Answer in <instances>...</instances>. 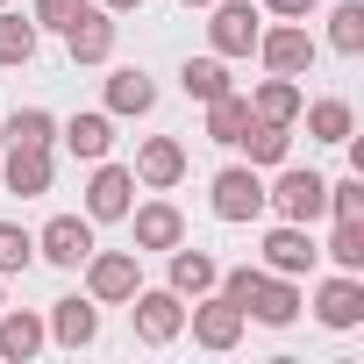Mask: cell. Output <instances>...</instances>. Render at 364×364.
<instances>
[{
	"instance_id": "cell-1",
	"label": "cell",
	"mask_w": 364,
	"mask_h": 364,
	"mask_svg": "<svg viewBox=\"0 0 364 364\" xmlns=\"http://www.w3.org/2000/svg\"><path fill=\"white\" fill-rule=\"evenodd\" d=\"M264 200H279V215H286V222H314V215L328 208V178H314V171H286Z\"/></svg>"
},
{
	"instance_id": "cell-2",
	"label": "cell",
	"mask_w": 364,
	"mask_h": 364,
	"mask_svg": "<svg viewBox=\"0 0 364 364\" xmlns=\"http://www.w3.org/2000/svg\"><path fill=\"white\" fill-rule=\"evenodd\" d=\"M215 215H222V222H250V215H264V186H257V171L229 164V171L215 178Z\"/></svg>"
},
{
	"instance_id": "cell-3",
	"label": "cell",
	"mask_w": 364,
	"mask_h": 364,
	"mask_svg": "<svg viewBox=\"0 0 364 364\" xmlns=\"http://www.w3.org/2000/svg\"><path fill=\"white\" fill-rule=\"evenodd\" d=\"M129 300H136V336H143V343H171L178 328H186V307H178V293H143V286H136Z\"/></svg>"
},
{
	"instance_id": "cell-4",
	"label": "cell",
	"mask_w": 364,
	"mask_h": 364,
	"mask_svg": "<svg viewBox=\"0 0 364 364\" xmlns=\"http://www.w3.org/2000/svg\"><path fill=\"white\" fill-rule=\"evenodd\" d=\"M208 36H215L222 58H243V50L257 43V8H250V0H222L215 22H208Z\"/></svg>"
},
{
	"instance_id": "cell-5",
	"label": "cell",
	"mask_w": 364,
	"mask_h": 364,
	"mask_svg": "<svg viewBox=\"0 0 364 364\" xmlns=\"http://www.w3.org/2000/svg\"><path fill=\"white\" fill-rule=\"evenodd\" d=\"M129 193H136V178H129L122 164H100L93 186H86V215H93V222H122V215H129Z\"/></svg>"
},
{
	"instance_id": "cell-6",
	"label": "cell",
	"mask_w": 364,
	"mask_h": 364,
	"mask_svg": "<svg viewBox=\"0 0 364 364\" xmlns=\"http://www.w3.org/2000/svg\"><path fill=\"white\" fill-rule=\"evenodd\" d=\"M8 193H50V143H15L8 150Z\"/></svg>"
},
{
	"instance_id": "cell-7",
	"label": "cell",
	"mask_w": 364,
	"mask_h": 364,
	"mask_svg": "<svg viewBox=\"0 0 364 364\" xmlns=\"http://www.w3.org/2000/svg\"><path fill=\"white\" fill-rule=\"evenodd\" d=\"M257 50H264V65H272L279 79H293V72L314 65V36H307V29H272V36H257Z\"/></svg>"
},
{
	"instance_id": "cell-8",
	"label": "cell",
	"mask_w": 364,
	"mask_h": 364,
	"mask_svg": "<svg viewBox=\"0 0 364 364\" xmlns=\"http://www.w3.org/2000/svg\"><path fill=\"white\" fill-rule=\"evenodd\" d=\"M43 257H50V264H65V272H72V264H86V257H93V229H86L79 215H58V222L43 229Z\"/></svg>"
},
{
	"instance_id": "cell-9",
	"label": "cell",
	"mask_w": 364,
	"mask_h": 364,
	"mask_svg": "<svg viewBox=\"0 0 364 364\" xmlns=\"http://www.w3.org/2000/svg\"><path fill=\"white\" fill-rule=\"evenodd\" d=\"M193 336H200L208 350H229V343L243 336V307H236L229 293H222V300H200V307H193Z\"/></svg>"
},
{
	"instance_id": "cell-10",
	"label": "cell",
	"mask_w": 364,
	"mask_h": 364,
	"mask_svg": "<svg viewBox=\"0 0 364 364\" xmlns=\"http://www.w3.org/2000/svg\"><path fill=\"white\" fill-rule=\"evenodd\" d=\"M264 264H272L279 279H300V272L314 264V243L300 236V222H286V229H272V236H264Z\"/></svg>"
},
{
	"instance_id": "cell-11",
	"label": "cell",
	"mask_w": 364,
	"mask_h": 364,
	"mask_svg": "<svg viewBox=\"0 0 364 364\" xmlns=\"http://www.w3.org/2000/svg\"><path fill=\"white\" fill-rule=\"evenodd\" d=\"M93 272H86V286H93V300H129L136 293V257L129 250H107V257H86Z\"/></svg>"
},
{
	"instance_id": "cell-12",
	"label": "cell",
	"mask_w": 364,
	"mask_h": 364,
	"mask_svg": "<svg viewBox=\"0 0 364 364\" xmlns=\"http://www.w3.org/2000/svg\"><path fill=\"white\" fill-rule=\"evenodd\" d=\"M65 36H72V65H100V58L114 50V22H107V15H93V8H86Z\"/></svg>"
},
{
	"instance_id": "cell-13",
	"label": "cell",
	"mask_w": 364,
	"mask_h": 364,
	"mask_svg": "<svg viewBox=\"0 0 364 364\" xmlns=\"http://www.w3.org/2000/svg\"><path fill=\"white\" fill-rule=\"evenodd\" d=\"M236 143L250 150V164H286V143H293V136H286V122H264V114H250Z\"/></svg>"
},
{
	"instance_id": "cell-14",
	"label": "cell",
	"mask_w": 364,
	"mask_h": 364,
	"mask_svg": "<svg viewBox=\"0 0 364 364\" xmlns=\"http://www.w3.org/2000/svg\"><path fill=\"white\" fill-rule=\"evenodd\" d=\"M243 314H257V321H272V328H286L293 314H300V293L286 286V279H257V293H250V307Z\"/></svg>"
},
{
	"instance_id": "cell-15",
	"label": "cell",
	"mask_w": 364,
	"mask_h": 364,
	"mask_svg": "<svg viewBox=\"0 0 364 364\" xmlns=\"http://www.w3.org/2000/svg\"><path fill=\"white\" fill-rule=\"evenodd\" d=\"M321 321L328 328H357L364 321V286L357 279H328L321 286Z\"/></svg>"
},
{
	"instance_id": "cell-16",
	"label": "cell",
	"mask_w": 364,
	"mask_h": 364,
	"mask_svg": "<svg viewBox=\"0 0 364 364\" xmlns=\"http://www.w3.org/2000/svg\"><path fill=\"white\" fill-rule=\"evenodd\" d=\"M215 279H222V272H215L208 250H178V243H171V293H193V300H200Z\"/></svg>"
},
{
	"instance_id": "cell-17",
	"label": "cell",
	"mask_w": 364,
	"mask_h": 364,
	"mask_svg": "<svg viewBox=\"0 0 364 364\" xmlns=\"http://www.w3.org/2000/svg\"><path fill=\"white\" fill-rule=\"evenodd\" d=\"M93 328H100V314H93V300H58V314H50V336H58L65 350H79V343H93Z\"/></svg>"
},
{
	"instance_id": "cell-18",
	"label": "cell",
	"mask_w": 364,
	"mask_h": 364,
	"mask_svg": "<svg viewBox=\"0 0 364 364\" xmlns=\"http://www.w3.org/2000/svg\"><path fill=\"white\" fill-rule=\"evenodd\" d=\"M136 171L150 178V186H178V171H186V150H178L171 136H157V143H143V157H136Z\"/></svg>"
},
{
	"instance_id": "cell-19",
	"label": "cell",
	"mask_w": 364,
	"mask_h": 364,
	"mask_svg": "<svg viewBox=\"0 0 364 364\" xmlns=\"http://www.w3.org/2000/svg\"><path fill=\"white\" fill-rule=\"evenodd\" d=\"M178 236H186L178 208H164V200H157V208H143V215H136V243H143V250H171Z\"/></svg>"
},
{
	"instance_id": "cell-20",
	"label": "cell",
	"mask_w": 364,
	"mask_h": 364,
	"mask_svg": "<svg viewBox=\"0 0 364 364\" xmlns=\"http://www.w3.org/2000/svg\"><path fill=\"white\" fill-rule=\"evenodd\" d=\"M150 100H157V86H150L143 72H114V79H107V107H114V114H150Z\"/></svg>"
},
{
	"instance_id": "cell-21",
	"label": "cell",
	"mask_w": 364,
	"mask_h": 364,
	"mask_svg": "<svg viewBox=\"0 0 364 364\" xmlns=\"http://www.w3.org/2000/svg\"><path fill=\"white\" fill-rule=\"evenodd\" d=\"M65 143H72V157H107L114 129H107V114H72L65 122Z\"/></svg>"
},
{
	"instance_id": "cell-22",
	"label": "cell",
	"mask_w": 364,
	"mask_h": 364,
	"mask_svg": "<svg viewBox=\"0 0 364 364\" xmlns=\"http://www.w3.org/2000/svg\"><path fill=\"white\" fill-rule=\"evenodd\" d=\"M43 350V321L36 314H8L0 321V357H36Z\"/></svg>"
},
{
	"instance_id": "cell-23",
	"label": "cell",
	"mask_w": 364,
	"mask_h": 364,
	"mask_svg": "<svg viewBox=\"0 0 364 364\" xmlns=\"http://www.w3.org/2000/svg\"><path fill=\"white\" fill-rule=\"evenodd\" d=\"M243 122H250V100H236V93L208 100V136H215V143H236V136H243Z\"/></svg>"
},
{
	"instance_id": "cell-24",
	"label": "cell",
	"mask_w": 364,
	"mask_h": 364,
	"mask_svg": "<svg viewBox=\"0 0 364 364\" xmlns=\"http://www.w3.org/2000/svg\"><path fill=\"white\" fill-rule=\"evenodd\" d=\"M29 58H36V22L0 15V65H29Z\"/></svg>"
},
{
	"instance_id": "cell-25",
	"label": "cell",
	"mask_w": 364,
	"mask_h": 364,
	"mask_svg": "<svg viewBox=\"0 0 364 364\" xmlns=\"http://www.w3.org/2000/svg\"><path fill=\"white\" fill-rule=\"evenodd\" d=\"M178 79H186V93H193V100H222V93H229V72H222V58H193Z\"/></svg>"
},
{
	"instance_id": "cell-26",
	"label": "cell",
	"mask_w": 364,
	"mask_h": 364,
	"mask_svg": "<svg viewBox=\"0 0 364 364\" xmlns=\"http://www.w3.org/2000/svg\"><path fill=\"white\" fill-rule=\"evenodd\" d=\"M307 129H314V143H350V107L343 100H314L307 107Z\"/></svg>"
},
{
	"instance_id": "cell-27",
	"label": "cell",
	"mask_w": 364,
	"mask_h": 364,
	"mask_svg": "<svg viewBox=\"0 0 364 364\" xmlns=\"http://www.w3.org/2000/svg\"><path fill=\"white\" fill-rule=\"evenodd\" d=\"M328 43H336L343 58H357V50H364V8H357V0H343V8H336V22H328Z\"/></svg>"
},
{
	"instance_id": "cell-28",
	"label": "cell",
	"mask_w": 364,
	"mask_h": 364,
	"mask_svg": "<svg viewBox=\"0 0 364 364\" xmlns=\"http://www.w3.org/2000/svg\"><path fill=\"white\" fill-rule=\"evenodd\" d=\"M250 114H264V122H293V114H300V86H293V79H272V86L257 93Z\"/></svg>"
},
{
	"instance_id": "cell-29",
	"label": "cell",
	"mask_w": 364,
	"mask_h": 364,
	"mask_svg": "<svg viewBox=\"0 0 364 364\" xmlns=\"http://www.w3.org/2000/svg\"><path fill=\"white\" fill-rule=\"evenodd\" d=\"M328 257H336L343 272H364V222H336V236H328Z\"/></svg>"
},
{
	"instance_id": "cell-30",
	"label": "cell",
	"mask_w": 364,
	"mask_h": 364,
	"mask_svg": "<svg viewBox=\"0 0 364 364\" xmlns=\"http://www.w3.org/2000/svg\"><path fill=\"white\" fill-rule=\"evenodd\" d=\"M50 129H58V122H50L43 107H15V114H8V143H50Z\"/></svg>"
},
{
	"instance_id": "cell-31",
	"label": "cell",
	"mask_w": 364,
	"mask_h": 364,
	"mask_svg": "<svg viewBox=\"0 0 364 364\" xmlns=\"http://www.w3.org/2000/svg\"><path fill=\"white\" fill-rule=\"evenodd\" d=\"M29 257H36V236L15 229V222H0V272H22Z\"/></svg>"
},
{
	"instance_id": "cell-32",
	"label": "cell",
	"mask_w": 364,
	"mask_h": 364,
	"mask_svg": "<svg viewBox=\"0 0 364 364\" xmlns=\"http://www.w3.org/2000/svg\"><path fill=\"white\" fill-rule=\"evenodd\" d=\"M328 208H336V222H364V178H343V186H328Z\"/></svg>"
},
{
	"instance_id": "cell-33",
	"label": "cell",
	"mask_w": 364,
	"mask_h": 364,
	"mask_svg": "<svg viewBox=\"0 0 364 364\" xmlns=\"http://www.w3.org/2000/svg\"><path fill=\"white\" fill-rule=\"evenodd\" d=\"M79 15H86V0H36V15H29V22H43V29H72Z\"/></svg>"
},
{
	"instance_id": "cell-34",
	"label": "cell",
	"mask_w": 364,
	"mask_h": 364,
	"mask_svg": "<svg viewBox=\"0 0 364 364\" xmlns=\"http://www.w3.org/2000/svg\"><path fill=\"white\" fill-rule=\"evenodd\" d=\"M264 8H272V15H307L314 0H264Z\"/></svg>"
},
{
	"instance_id": "cell-35",
	"label": "cell",
	"mask_w": 364,
	"mask_h": 364,
	"mask_svg": "<svg viewBox=\"0 0 364 364\" xmlns=\"http://www.w3.org/2000/svg\"><path fill=\"white\" fill-rule=\"evenodd\" d=\"M107 8H143V0H107Z\"/></svg>"
},
{
	"instance_id": "cell-36",
	"label": "cell",
	"mask_w": 364,
	"mask_h": 364,
	"mask_svg": "<svg viewBox=\"0 0 364 364\" xmlns=\"http://www.w3.org/2000/svg\"><path fill=\"white\" fill-rule=\"evenodd\" d=\"M186 8H208V0H186Z\"/></svg>"
}]
</instances>
